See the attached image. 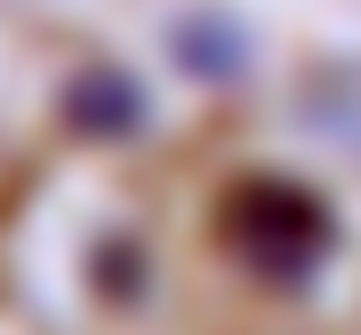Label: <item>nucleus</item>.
Listing matches in <instances>:
<instances>
[{"mask_svg":"<svg viewBox=\"0 0 361 335\" xmlns=\"http://www.w3.org/2000/svg\"><path fill=\"white\" fill-rule=\"evenodd\" d=\"M302 126L319 143H336V151H361V59L328 68V76L302 92Z\"/></svg>","mask_w":361,"mask_h":335,"instance_id":"obj_1","label":"nucleus"}]
</instances>
